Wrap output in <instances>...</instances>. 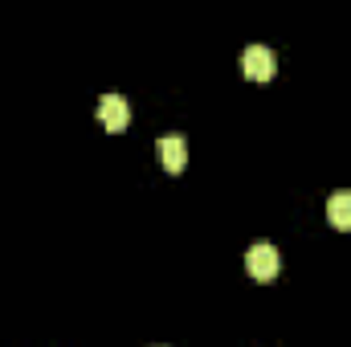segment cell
<instances>
[{"mask_svg": "<svg viewBox=\"0 0 351 347\" xmlns=\"http://www.w3.org/2000/svg\"><path fill=\"white\" fill-rule=\"evenodd\" d=\"M160 160H164V168L172 176L184 172V168H188V143H184L180 135H164V139H160Z\"/></svg>", "mask_w": 351, "mask_h": 347, "instance_id": "cell-4", "label": "cell"}, {"mask_svg": "<svg viewBox=\"0 0 351 347\" xmlns=\"http://www.w3.org/2000/svg\"><path fill=\"white\" fill-rule=\"evenodd\" d=\"M245 265H250V274H254L258 282H274L278 270H282V258H278V250H274L269 241H258V246L245 254Z\"/></svg>", "mask_w": 351, "mask_h": 347, "instance_id": "cell-2", "label": "cell"}, {"mask_svg": "<svg viewBox=\"0 0 351 347\" xmlns=\"http://www.w3.org/2000/svg\"><path fill=\"white\" fill-rule=\"evenodd\" d=\"M98 119H102V127H106L110 135L127 131V123H131V106H127V98H119V94H102V98H98Z\"/></svg>", "mask_w": 351, "mask_h": 347, "instance_id": "cell-3", "label": "cell"}, {"mask_svg": "<svg viewBox=\"0 0 351 347\" xmlns=\"http://www.w3.org/2000/svg\"><path fill=\"white\" fill-rule=\"evenodd\" d=\"M274 70H278V58H274L269 45H250V49L241 53V74H245V78H254V82H269Z\"/></svg>", "mask_w": 351, "mask_h": 347, "instance_id": "cell-1", "label": "cell"}, {"mask_svg": "<svg viewBox=\"0 0 351 347\" xmlns=\"http://www.w3.org/2000/svg\"><path fill=\"white\" fill-rule=\"evenodd\" d=\"M327 221L335 225V229H351V192H331V200H327Z\"/></svg>", "mask_w": 351, "mask_h": 347, "instance_id": "cell-5", "label": "cell"}]
</instances>
